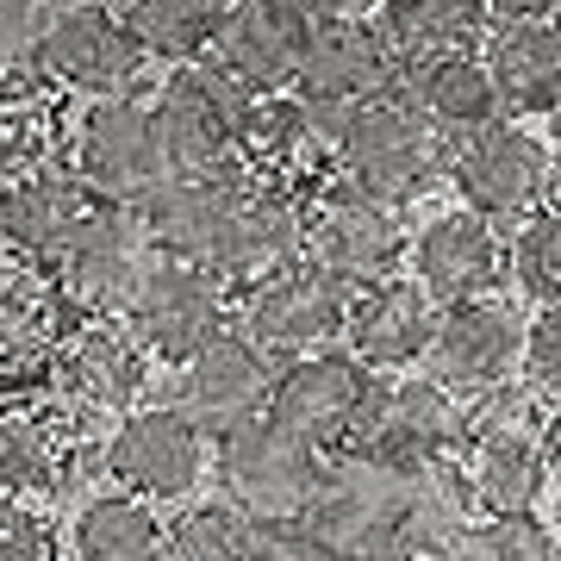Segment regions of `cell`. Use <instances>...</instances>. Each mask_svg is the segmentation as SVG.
Returning <instances> with one entry per match:
<instances>
[{
  "label": "cell",
  "mask_w": 561,
  "mask_h": 561,
  "mask_svg": "<svg viewBox=\"0 0 561 561\" xmlns=\"http://www.w3.org/2000/svg\"><path fill=\"white\" fill-rule=\"evenodd\" d=\"M431 561H561V537L556 524H542L537 512H524V518H474Z\"/></svg>",
  "instance_id": "obj_38"
},
{
  "label": "cell",
  "mask_w": 561,
  "mask_h": 561,
  "mask_svg": "<svg viewBox=\"0 0 561 561\" xmlns=\"http://www.w3.org/2000/svg\"><path fill=\"white\" fill-rule=\"evenodd\" d=\"M125 324L138 331L150 362L175 368V362H187L194 350H206L213 337H225V331L238 324V287L225 275H213L206 262L162 256L157 268L144 275Z\"/></svg>",
  "instance_id": "obj_14"
},
{
  "label": "cell",
  "mask_w": 561,
  "mask_h": 561,
  "mask_svg": "<svg viewBox=\"0 0 561 561\" xmlns=\"http://www.w3.org/2000/svg\"><path fill=\"white\" fill-rule=\"evenodd\" d=\"M393 94H400L412 113L437 125L449 144L474 138L481 125L505 119L500 88H493V69L474 50H443V57H400V76H393Z\"/></svg>",
  "instance_id": "obj_27"
},
{
  "label": "cell",
  "mask_w": 561,
  "mask_h": 561,
  "mask_svg": "<svg viewBox=\"0 0 561 561\" xmlns=\"http://www.w3.org/2000/svg\"><path fill=\"white\" fill-rule=\"evenodd\" d=\"M94 213V194L88 181L76 175V162L57 157V162H38L25 169L13 187H0V231H7V250L20 256H38L50 262L62 243L76 238V225Z\"/></svg>",
  "instance_id": "obj_29"
},
{
  "label": "cell",
  "mask_w": 561,
  "mask_h": 561,
  "mask_svg": "<svg viewBox=\"0 0 561 561\" xmlns=\"http://www.w3.org/2000/svg\"><path fill=\"white\" fill-rule=\"evenodd\" d=\"M44 7H50V13H62V7H81V0H44Z\"/></svg>",
  "instance_id": "obj_47"
},
{
  "label": "cell",
  "mask_w": 561,
  "mask_h": 561,
  "mask_svg": "<svg viewBox=\"0 0 561 561\" xmlns=\"http://www.w3.org/2000/svg\"><path fill=\"white\" fill-rule=\"evenodd\" d=\"M556 201H561V150H556Z\"/></svg>",
  "instance_id": "obj_48"
},
{
  "label": "cell",
  "mask_w": 561,
  "mask_h": 561,
  "mask_svg": "<svg viewBox=\"0 0 561 561\" xmlns=\"http://www.w3.org/2000/svg\"><path fill=\"white\" fill-rule=\"evenodd\" d=\"M76 138V113H69V88L32 69H0V187H13L25 169L69 157Z\"/></svg>",
  "instance_id": "obj_28"
},
{
  "label": "cell",
  "mask_w": 561,
  "mask_h": 561,
  "mask_svg": "<svg viewBox=\"0 0 561 561\" xmlns=\"http://www.w3.org/2000/svg\"><path fill=\"white\" fill-rule=\"evenodd\" d=\"M524 387L542 405H561V306L530 312V337H524Z\"/></svg>",
  "instance_id": "obj_40"
},
{
  "label": "cell",
  "mask_w": 561,
  "mask_h": 561,
  "mask_svg": "<svg viewBox=\"0 0 561 561\" xmlns=\"http://www.w3.org/2000/svg\"><path fill=\"white\" fill-rule=\"evenodd\" d=\"M556 537H561V505H556Z\"/></svg>",
  "instance_id": "obj_49"
},
{
  "label": "cell",
  "mask_w": 561,
  "mask_h": 561,
  "mask_svg": "<svg viewBox=\"0 0 561 561\" xmlns=\"http://www.w3.org/2000/svg\"><path fill=\"white\" fill-rule=\"evenodd\" d=\"M405 481H412V468L381 456V449H331L324 474H319V493H312L300 524L337 561L381 556V549L400 542Z\"/></svg>",
  "instance_id": "obj_7"
},
{
  "label": "cell",
  "mask_w": 561,
  "mask_h": 561,
  "mask_svg": "<svg viewBox=\"0 0 561 561\" xmlns=\"http://www.w3.org/2000/svg\"><path fill=\"white\" fill-rule=\"evenodd\" d=\"M162 537H169L162 505L113 486V493H94V500L76 505L69 556L76 561H162Z\"/></svg>",
  "instance_id": "obj_32"
},
{
  "label": "cell",
  "mask_w": 561,
  "mask_h": 561,
  "mask_svg": "<svg viewBox=\"0 0 561 561\" xmlns=\"http://www.w3.org/2000/svg\"><path fill=\"white\" fill-rule=\"evenodd\" d=\"M250 561H337V556H331L306 524H268V530H256Z\"/></svg>",
  "instance_id": "obj_42"
},
{
  "label": "cell",
  "mask_w": 561,
  "mask_h": 561,
  "mask_svg": "<svg viewBox=\"0 0 561 561\" xmlns=\"http://www.w3.org/2000/svg\"><path fill=\"white\" fill-rule=\"evenodd\" d=\"M312 7H324V13H381L387 0H312Z\"/></svg>",
  "instance_id": "obj_45"
},
{
  "label": "cell",
  "mask_w": 561,
  "mask_h": 561,
  "mask_svg": "<svg viewBox=\"0 0 561 561\" xmlns=\"http://www.w3.org/2000/svg\"><path fill=\"white\" fill-rule=\"evenodd\" d=\"M256 549V524L225 500H194L169 518L162 561H250Z\"/></svg>",
  "instance_id": "obj_36"
},
{
  "label": "cell",
  "mask_w": 561,
  "mask_h": 561,
  "mask_svg": "<svg viewBox=\"0 0 561 561\" xmlns=\"http://www.w3.org/2000/svg\"><path fill=\"white\" fill-rule=\"evenodd\" d=\"M350 306H356L350 280L312 256H294L238 287V331L256 337L275 362H294L312 350H337L350 331Z\"/></svg>",
  "instance_id": "obj_6"
},
{
  "label": "cell",
  "mask_w": 561,
  "mask_h": 561,
  "mask_svg": "<svg viewBox=\"0 0 561 561\" xmlns=\"http://www.w3.org/2000/svg\"><path fill=\"white\" fill-rule=\"evenodd\" d=\"M505 280L524 306H561V206H542L505 231Z\"/></svg>",
  "instance_id": "obj_37"
},
{
  "label": "cell",
  "mask_w": 561,
  "mask_h": 561,
  "mask_svg": "<svg viewBox=\"0 0 561 561\" xmlns=\"http://www.w3.org/2000/svg\"><path fill=\"white\" fill-rule=\"evenodd\" d=\"M362 561H431V556H419V549H405V542H393V549H381V556H362Z\"/></svg>",
  "instance_id": "obj_46"
},
{
  "label": "cell",
  "mask_w": 561,
  "mask_h": 561,
  "mask_svg": "<svg viewBox=\"0 0 561 561\" xmlns=\"http://www.w3.org/2000/svg\"><path fill=\"white\" fill-rule=\"evenodd\" d=\"M0 250H7V231H0Z\"/></svg>",
  "instance_id": "obj_50"
},
{
  "label": "cell",
  "mask_w": 561,
  "mask_h": 561,
  "mask_svg": "<svg viewBox=\"0 0 561 561\" xmlns=\"http://www.w3.org/2000/svg\"><path fill=\"white\" fill-rule=\"evenodd\" d=\"M537 393L524 381L493 387L481 400H468V481L481 500V518H524L549 493V449H542V412Z\"/></svg>",
  "instance_id": "obj_3"
},
{
  "label": "cell",
  "mask_w": 561,
  "mask_h": 561,
  "mask_svg": "<svg viewBox=\"0 0 561 561\" xmlns=\"http://www.w3.org/2000/svg\"><path fill=\"white\" fill-rule=\"evenodd\" d=\"M243 175H250V169H231V175H169L162 181L157 194L138 206L162 256H181V262L213 256V243H219V231H225V213L238 201Z\"/></svg>",
  "instance_id": "obj_31"
},
{
  "label": "cell",
  "mask_w": 561,
  "mask_h": 561,
  "mask_svg": "<svg viewBox=\"0 0 561 561\" xmlns=\"http://www.w3.org/2000/svg\"><path fill=\"white\" fill-rule=\"evenodd\" d=\"M131 38L150 62H194V57H213L219 44V25L231 13V0H125L119 7Z\"/></svg>",
  "instance_id": "obj_34"
},
{
  "label": "cell",
  "mask_w": 561,
  "mask_h": 561,
  "mask_svg": "<svg viewBox=\"0 0 561 561\" xmlns=\"http://www.w3.org/2000/svg\"><path fill=\"white\" fill-rule=\"evenodd\" d=\"M337 175L381 201L412 206L449 175V138L387 88L337 119Z\"/></svg>",
  "instance_id": "obj_5"
},
{
  "label": "cell",
  "mask_w": 561,
  "mask_h": 561,
  "mask_svg": "<svg viewBox=\"0 0 561 561\" xmlns=\"http://www.w3.org/2000/svg\"><path fill=\"white\" fill-rule=\"evenodd\" d=\"M542 449H549V468L561 481V405H549V419H542Z\"/></svg>",
  "instance_id": "obj_44"
},
{
  "label": "cell",
  "mask_w": 561,
  "mask_h": 561,
  "mask_svg": "<svg viewBox=\"0 0 561 561\" xmlns=\"http://www.w3.org/2000/svg\"><path fill=\"white\" fill-rule=\"evenodd\" d=\"M38 393L69 419V431L106 437L150 393V350L125 319H81L69 331V343L57 350Z\"/></svg>",
  "instance_id": "obj_4"
},
{
  "label": "cell",
  "mask_w": 561,
  "mask_h": 561,
  "mask_svg": "<svg viewBox=\"0 0 561 561\" xmlns=\"http://www.w3.org/2000/svg\"><path fill=\"white\" fill-rule=\"evenodd\" d=\"M81 324L76 300L62 294L50 262L0 250V393H32L44 387L57 350Z\"/></svg>",
  "instance_id": "obj_16"
},
{
  "label": "cell",
  "mask_w": 561,
  "mask_h": 561,
  "mask_svg": "<svg viewBox=\"0 0 561 561\" xmlns=\"http://www.w3.org/2000/svg\"><path fill=\"white\" fill-rule=\"evenodd\" d=\"M437 312L443 306L431 300L412 275H387V280H375V287H356L343 350L356 362H368L375 375H405V368H419V362L431 356Z\"/></svg>",
  "instance_id": "obj_25"
},
{
  "label": "cell",
  "mask_w": 561,
  "mask_h": 561,
  "mask_svg": "<svg viewBox=\"0 0 561 561\" xmlns=\"http://www.w3.org/2000/svg\"><path fill=\"white\" fill-rule=\"evenodd\" d=\"M150 101H157L169 175H231V169H243V131L256 119L262 94L238 69H225L219 57L175 62L150 88Z\"/></svg>",
  "instance_id": "obj_1"
},
{
  "label": "cell",
  "mask_w": 561,
  "mask_h": 561,
  "mask_svg": "<svg viewBox=\"0 0 561 561\" xmlns=\"http://www.w3.org/2000/svg\"><path fill=\"white\" fill-rule=\"evenodd\" d=\"M524 337H530V312L518 294H474L437 312L424 368L443 387H456L461 400H481L493 387L524 381Z\"/></svg>",
  "instance_id": "obj_15"
},
{
  "label": "cell",
  "mask_w": 561,
  "mask_h": 561,
  "mask_svg": "<svg viewBox=\"0 0 561 561\" xmlns=\"http://www.w3.org/2000/svg\"><path fill=\"white\" fill-rule=\"evenodd\" d=\"M0 561H62V537L38 512V500L0 493Z\"/></svg>",
  "instance_id": "obj_39"
},
{
  "label": "cell",
  "mask_w": 561,
  "mask_h": 561,
  "mask_svg": "<svg viewBox=\"0 0 561 561\" xmlns=\"http://www.w3.org/2000/svg\"><path fill=\"white\" fill-rule=\"evenodd\" d=\"M275 368L280 362L262 350L256 337H243L238 324L213 337L206 350H194L187 362H175L169 375V405L187 412V419L201 424L213 443H225L231 431L243 424L268 419V400H275Z\"/></svg>",
  "instance_id": "obj_18"
},
{
  "label": "cell",
  "mask_w": 561,
  "mask_h": 561,
  "mask_svg": "<svg viewBox=\"0 0 561 561\" xmlns=\"http://www.w3.org/2000/svg\"><path fill=\"white\" fill-rule=\"evenodd\" d=\"M324 456L319 443L294 437L287 424L275 419H256L231 431L213 456V486H219L225 505H238L243 518L268 530V524H300L312 493H319V474H324Z\"/></svg>",
  "instance_id": "obj_9"
},
{
  "label": "cell",
  "mask_w": 561,
  "mask_h": 561,
  "mask_svg": "<svg viewBox=\"0 0 561 561\" xmlns=\"http://www.w3.org/2000/svg\"><path fill=\"white\" fill-rule=\"evenodd\" d=\"M481 500H474V481H468V461L461 456H437L419 461L412 481H405V518H400V542L419 549V556H437L474 524Z\"/></svg>",
  "instance_id": "obj_33"
},
{
  "label": "cell",
  "mask_w": 561,
  "mask_h": 561,
  "mask_svg": "<svg viewBox=\"0 0 561 561\" xmlns=\"http://www.w3.org/2000/svg\"><path fill=\"white\" fill-rule=\"evenodd\" d=\"M443 181L456 187L461 206H474L500 225H518L542 213L556 194V150L537 131H524L518 119H493L474 138L449 144V175Z\"/></svg>",
  "instance_id": "obj_13"
},
{
  "label": "cell",
  "mask_w": 561,
  "mask_h": 561,
  "mask_svg": "<svg viewBox=\"0 0 561 561\" xmlns=\"http://www.w3.org/2000/svg\"><path fill=\"white\" fill-rule=\"evenodd\" d=\"M162 262L150 225H144L138 206H101L76 225V238L62 243L50 268H57L62 294L76 300L81 319H125L131 300H138L144 275Z\"/></svg>",
  "instance_id": "obj_11"
},
{
  "label": "cell",
  "mask_w": 561,
  "mask_h": 561,
  "mask_svg": "<svg viewBox=\"0 0 561 561\" xmlns=\"http://www.w3.org/2000/svg\"><path fill=\"white\" fill-rule=\"evenodd\" d=\"M412 231H419L412 206L381 201L343 175L300 187V256L324 262L350 287H375V280L400 275V262L412 256Z\"/></svg>",
  "instance_id": "obj_2"
},
{
  "label": "cell",
  "mask_w": 561,
  "mask_h": 561,
  "mask_svg": "<svg viewBox=\"0 0 561 561\" xmlns=\"http://www.w3.org/2000/svg\"><path fill=\"white\" fill-rule=\"evenodd\" d=\"M312 13H319L312 0H231L213 57L225 69H238L256 94H280V88H294L306 62Z\"/></svg>",
  "instance_id": "obj_24"
},
{
  "label": "cell",
  "mask_w": 561,
  "mask_h": 561,
  "mask_svg": "<svg viewBox=\"0 0 561 561\" xmlns=\"http://www.w3.org/2000/svg\"><path fill=\"white\" fill-rule=\"evenodd\" d=\"M375 381V368L356 362L350 350H312V356H294L275 368V400H268V419L287 424L294 437L319 443V449H343L350 424H356V405Z\"/></svg>",
  "instance_id": "obj_22"
},
{
  "label": "cell",
  "mask_w": 561,
  "mask_h": 561,
  "mask_svg": "<svg viewBox=\"0 0 561 561\" xmlns=\"http://www.w3.org/2000/svg\"><path fill=\"white\" fill-rule=\"evenodd\" d=\"M144 50L131 38L125 13H113L106 0H81V7H62L44 25L38 44V69L57 88L81 94V101H101V94H131L144 76Z\"/></svg>",
  "instance_id": "obj_20"
},
{
  "label": "cell",
  "mask_w": 561,
  "mask_h": 561,
  "mask_svg": "<svg viewBox=\"0 0 561 561\" xmlns=\"http://www.w3.org/2000/svg\"><path fill=\"white\" fill-rule=\"evenodd\" d=\"M106 437L69 431L57 405L32 393H0V493L13 500H57L76 474H106Z\"/></svg>",
  "instance_id": "obj_17"
},
{
  "label": "cell",
  "mask_w": 561,
  "mask_h": 561,
  "mask_svg": "<svg viewBox=\"0 0 561 561\" xmlns=\"http://www.w3.org/2000/svg\"><path fill=\"white\" fill-rule=\"evenodd\" d=\"M50 25L44 0H0V69H32Z\"/></svg>",
  "instance_id": "obj_41"
},
{
  "label": "cell",
  "mask_w": 561,
  "mask_h": 561,
  "mask_svg": "<svg viewBox=\"0 0 561 561\" xmlns=\"http://www.w3.org/2000/svg\"><path fill=\"white\" fill-rule=\"evenodd\" d=\"M393 76H400V50L375 13H324V7L312 13V38H306L294 94H306L331 119H343L350 106L387 94Z\"/></svg>",
  "instance_id": "obj_19"
},
{
  "label": "cell",
  "mask_w": 561,
  "mask_h": 561,
  "mask_svg": "<svg viewBox=\"0 0 561 561\" xmlns=\"http://www.w3.org/2000/svg\"><path fill=\"white\" fill-rule=\"evenodd\" d=\"M213 456L219 443L201 424L175 412L169 400H144L138 412H125L106 431V486H125L150 505H194L206 481H213Z\"/></svg>",
  "instance_id": "obj_10"
},
{
  "label": "cell",
  "mask_w": 561,
  "mask_h": 561,
  "mask_svg": "<svg viewBox=\"0 0 561 561\" xmlns=\"http://www.w3.org/2000/svg\"><path fill=\"white\" fill-rule=\"evenodd\" d=\"M294 256H300V187H275L262 175H243L206 268L225 275L231 287H243V280L268 275V268H280Z\"/></svg>",
  "instance_id": "obj_26"
},
{
  "label": "cell",
  "mask_w": 561,
  "mask_h": 561,
  "mask_svg": "<svg viewBox=\"0 0 561 561\" xmlns=\"http://www.w3.org/2000/svg\"><path fill=\"white\" fill-rule=\"evenodd\" d=\"M505 225L474 213V206H449L412 231V280L437 306L474 300V294H500L505 287Z\"/></svg>",
  "instance_id": "obj_21"
},
{
  "label": "cell",
  "mask_w": 561,
  "mask_h": 561,
  "mask_svg": "<svg viewBox=\"0 0 561 561\" xmlns=\"http://www.w3.org/2000/svg\"><path fill=\"white\" fill-rule=\"evenodd\" d=\"M375 20L400 57H443V50H474L486 38V0H387Z\"/></svg>",
  "instance_id": "obj_35"
},
{
  "label": "cell",
  "mask_w": 561,
  "mask_h": 561,
  "mask_svg": "<svg viewBox=\"0 0 561 561\" xmlns=\"http://www.w3.org/2000/svg\"><path fill=\"white\" fill-rule=\"evenodd\" d=\"M69 162L88 181V194L101 206H144L169 181V157H162V125L150 88L131 94H101L76 113V138H69Z\"/></svg>",
  "instance_id": "obj_8"
},
{
  "label": "cell",
  "mask_w": 561,
  "mask_h": 561,
  "mask_svg": "<svg viewBox=\"0 0 561 561\" xmlns=\"http://www.w3.org/2000/svg\"><path fill=\"white\" fill-rule=\"evenodd\" d=\"M505 119L561 113V20H493L481 38Z\"/></svg>",
  "instance_id": "obj_30"
},
{
  "label": "cell",
  "mask_w": 561,
  "mask_h": 561,
  "mask_svg": "<svg viewBox=\"0 0 561 561\" xmlns=\"http://www.w3.org/2000/svg\"><path fill=\"white\" fill-rule=\"evenodd\" d=\"M343 449H381L405 468L461 456L468 449V400L456 387H443L437 375H375Z\"/></svg>",
  "instance_id": "obj_12"
},
{
  "label": "cell",
  "mask_w": 561,
  "mask_h": 561,
  "mask_svg": "<svg viewBox=\"0 0 561 561\" xmlns=\"http://www.w3.org/2000/svg\"><path fill=\"white\" fill-rule=\"evenodd\" d=\"M493 20H556L561 0H486Z\"/></svg>",
  "instance_id": "obj_43"
},
{
  "label": "cell",
  "mask_w": 561,
  "mask_h": 561,
  "mask_svg": "<svg viewBox=\"0 0 561 561\" xmlns=\"http://www.w3.org/2000/svg\"><path fill=\"white\" fill-rule=\"evenodd\" d=\"M243 169L275 187H312V181L337 175V119L294 88L262 94L256 119L243 131Z\"/></svg>",
  "instance_id": "obj_23"
}]
</instances>
